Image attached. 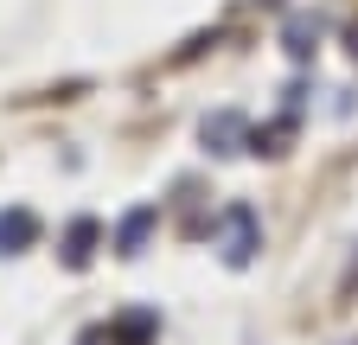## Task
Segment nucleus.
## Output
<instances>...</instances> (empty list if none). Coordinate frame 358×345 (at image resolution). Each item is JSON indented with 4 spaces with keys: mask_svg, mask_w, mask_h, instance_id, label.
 <instances>
[{
    "mask_svg": "<svg viewBox=\"0 0 358 345\" xmlns=\"http://www.w3.org/2000/svg\"><path fill=\"white\" fill-rule=\"evenodd\" d=\"M217 224H224V263L243 269L250 256H256V218H250V205H231Z\"/></svg>",
    "mask_w": 358,
    "mask_h": 345,
    "instance_id": "f257e3e1",
    "label": "nucleus"
},
{
    "mask_svg": "<svg viewBox=\"0 0 358 345\" xmlns=\"http://www.w3.org/2000/svg\"><path fill=\"white\" fill-rule=\"evenodd\" d=\"M205 147H211V154H237V147H250V128H243V115H237V109H217V115H205Z\"/></svg>",
    "mask_w": 358,
    "mask_h": 345,
    "instance_id": "f03ea898",
    "label": "nucleus"
},
{
    "mask_svg": "<svg viewBox=\"0 0 358 345\" xmlns=\"http://www.w3.org/2000/svg\"><path fill=\"white\" fill-rule=\"evenodd\" d=\"M38 243V218L32 211H0V256H20Z\"/></svg>",
    "mask_w": 358,
    "mask_h": 345,
    "instance_id": "7ed1b4c3",
    "label": "nucleus"
},
{
    "mask_svg": "<svg viewBox=\"0 0 358 345\" xmlns=\"http://www.w3.org/2000/svg\"><path fill=\"white\" fill-rule=\"evenodd\" d=\"M90 243H96V224L77 218V224H71V243H64V263H71V269H83V263H90Z\"/></svg>",
    "mask_w": 358,
    "mask_h": 345,
    "instance_id": "20e7f679",
    "label": "nucleus"
},
{
    "mask_svg": "<svg viewBox=\"0 0 358 345\" xmlns=\"http://www.w3.org/2000/svg\"><path fill=\"white\" fill-rule=\"evenodd\" d=\"M313 45H320V20H288V52L307 58Z\"/></svg>",
    "mask_w": 358,
    "mask_h": 345,
    "instance_id": "39448f33",
    "label": "nucleus"
},
{
    "mask_svg": "<svg viewBox=\"0 0 358 345\" xmlns=\"http://www.w3.org/2000/svg\"><path fill=\"white\" fill-rule=\"evenodd\" d=\"M148 224H154V211H134V218L122 224V237H115V249L134 256V249H141V237H148Z\"/></svg>",
    "mask_w": 358,
    "mask_h": 345,
    "instance_id": "423d86ee",
    "label": "nucleus"
}]
</instances>
